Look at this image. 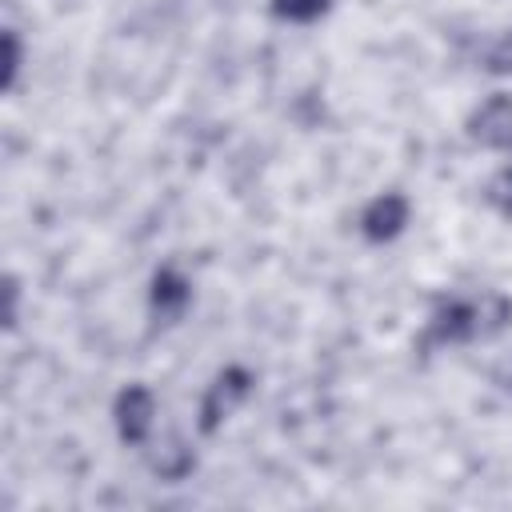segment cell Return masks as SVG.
Here are the masks:
<instances>
[{
	"mask_svg": "<svg viewBox=\"0 0 512 512\" xmlns=\"http://www.w3.org/2000/svg\"><path fill=\"white\" fill-rule=\"evenodd\" d=\"M12 320H16V280L4 284V324H12Z\"/></svg>",
	"mask_w": 512,
	"mask_h": 512,
	"instance_id": "9",
	"label": "cell"
},
{
	"mask_svg": "<svg viewBox=\"0 0 512 512\" xmlns=\"http://www.w3.org/2000/svg\"><path fill=\"white\" fill-rule=\"evenodd\" d=\"M152 416H156V404H152V392L132 384L116 396V428H120V440L128 444H140L152 428Z\"/></svg>",
	"mask_w": 512,
	"mask_h": 512,
	"instance_id": "2",
	"label": "cell"
},
{
	"mask_svg": "<svg viewBox=\"0 0 512 512\" xmlns=\"http://www.w3.org/2000/svg\"><path fill=\"white\" fill-rule=\"evenodd\" d=\"M244 396H248V372H244V368L220 372V376L212 380L204 404H200V428H204V432H216V424H220L224 416H232Z\"/></svg>",
	"mask_w": 512,
	"mask_h": 512,
	"instance_id": "1",
	"label": "cell"
},
{
	"mask_svg": "<svg viewBox=\"0 0 512 512\" xmlns=\"http://www.w3.org/2000/svg\"><path fill=\"white\" fill-rule=\"evenodd\" d=\"M364 236L368 240H392L408 224V200L400 192H384L364 208Z\"/></svg>",
	"mask_w": 512,
	"mask_h": 512,
	"instance_id": "4",
	"label": "cell"
},
{
	"mask_svg": "<svg viewBox=\"0 0 512 512\" xmlns=\"http://www.w3.org/2000/svg\"><path fill=\"white\" fill-rule=\"evenodd\" d=\"M16 72H20V44L16 32H4V88L16 84Z\"/></svg>",
	"mask_w": 512,
	"mask_h": 512,
	"instance_id": "8",
	"label": "cell"
},
{
	"mask_svg": "<svg viewBox=\"0 0 512 512\" xmlns=\"http://www.w3.org/2000/svg\"><path fill=\"white\" fill-rule=\"evenodd\" d=\"M328 8V0H276V12L288 20H312Z\"/></svg>",
	"mask_w": 512,
	"mask_h": 512,
	"instance_id": "6",
	"label": "cell"
},
{
	"mask_svg": "<svg viewBox=\"0 0 512 512\" xmlns=\"http://www.w3.org/2000/svg\"><path fill=\"white\" fill-rule=\"evenodd\" d=\"M184 304H188V284H184V276H176V272H156V280H152V308L160 312V316H180L184 312Z\"/></svg>",
	"mask_w": 512,
	"mask_h": 512,
	"instance_id": "5",
	"label": "cell"
},
{
	"mask_svg": "<svg viewBox=\"0 0 512 512\" xmlns=\"http://www.w3.org/2000/svg\"><path fill=\"white\" fill-rule=\"evenodd\" d=\"M468 132L488 148L512 144V96H492L488 104H480V112L468 120Z\"/></svg>",
	"mask_w": 512,
	"mask_h": 512,
	"instance_id": "3",
	"label": "cell"
},
{
	"mask_svg": "<svg viewBox=\"0 0 512 512\" xmlns=\"http://www.w3.org/2000/svg\"><path fill=\"white\" fill-rule=\"evenodd\" d=\"M488 200H492L500 212H512V168H504V172L488 184Z\"/></svg>",
	"mask_w": 512,
	"mask_h": 512,
	"instance_id": "7",
	"label": "cell"
}]
</instances>
